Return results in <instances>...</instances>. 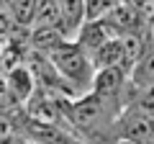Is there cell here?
I'll list each match as a JSON object with an SVG mask.
<instances>
[{"instance_id": "cell-1", "label": "cell", "mask_w": 154, "mask_h": 144, "mask_svg": "<svg viewBox=\"0 0 154 144\" xmlns=\"http://www.w3.org/2000/svg\"><path fill=\"white\" fill-rule=\"evenodd\" d=\"M51 64L57 67L64 83L69 85L72 95L80 98V95L90 93L93 88V77H95V67H93V59L90 54L77 44V41H64L59 49H54L49 54Z\"/></svg>"}, {"instance_id": "cell-2", "label": "cell", "mask_w": 154, "mask_h": 144, "mask_svg": "<svg viewBox=\"0 0 154 144\" xmlns=\"http://www.w3.org/2000/svg\"><path fill=\"white\" fill-rule=\"evenodd\" d=\"M5 88H8V95H11L13 103L26 105L31 100V95L36 93V80H33V72L26 62L5 70Z\"/></svg>"}, {"instance_id": "cell-3", "label": "cell", "mask_w": 154, "mask_h": 144, "mask_svg": "<svg viewBox=\"0 0 154 144\" xmlns=\"http://www.w3.org/2000/svg\"><path fill=\"white\" fill-rule=\"evenodd\" d=\"M128 85V70L126 67H103V70H95L93 77V93L100 95L103 100H116L118 95L123 93V88Z\"/></svg>"}, {"instance_id": "cell-4", "label": "cell", "mask_w": 154, "mask_h": 144, "mask_svg": "<svg viewBox=\"0 0 154 144\" xmlns=\"http://www.w3.org/2000/svg\"><path fill=\"white\" fill-rule=\"evenodd\" d=\"M103 18L108 21V26L116 31V36H123V33H136V31H149L146 18H144L139 11H134L128 3H123V0H118V3H116V5L110 8Z\"/></svg>"}, {"instance_id": "cell-5", "label": "cell", "mask_w": 154, "mask_h": 144, "mask_svg": "<svg viewBox=\"0 0 154 144\" xmlns=\"http://www.w3.org/2000/svg\"><path fill=\"white\" fill-rule=\"evenodd\" d=\"M116 31L108 26V21L105 18H90V21L82 23V28L77 31V36L72 41H77V44L82 46L88 54H93L98 46H103L108 39H113Z\"/></svg>"}, {"instance_id": "cell-6", "label": "cell", "mask_w": 154, "mask_h": 144, "mask_svg": "<svg viewBox=\"0 0 154 144\" xmlns=\"http://www.w3.org/2000/svg\"><path fill=\"white\" fill-rule=\"evenodd\" d=\"M57 3H59V28L72 41L77 36V31L82 28V23L88 21L85 0H57Z\"/></svg>"}, {"instance_id": "cell-7", "label": "cell", "mask_w": 154, "mask_h": 144, "mask_svg": "<svg viewBox=\"0 0 154 144\" xmlns=\"http://www.w3.org/2000/svg\"><path fill=\"white\" fill-rule=\"evenodd\" d=\"M64 41H69V39L62 33L59 26H31L28 28V49H33V52L51 54Z\"/></svg>"}, {"instance_id": "cell-8", "label": "cell", "mask_w": 154, "mask_h": 144, "mask_svg": "<svg viewBox=\"0 0 154 144\" xmlns=\"http://www.w3.org/2000/svg\"><path fill=\"white\" fill-rule=\"evenodd\" d=\"M121 136L128 142H152L154 139V118L136 111H126L121 121Z\"/></svg>"}, {"instance_id": "cell-9", "label": "cell", "mask_w": 154, "mask_h": 144, "mask_svg": "<svg viewBox=\"0 0 154 144\" xmlns=\"http://www.w3.org/2000/svg\"><path fill=\"white\" fill-rule=\"evenodd\" d=\"M90 59H93V67H95V70H103V67H118V64L126 67L121 36H113V39H108L103 46H98V49L90 54Z\"/></svg>"}, {"instance_id": "cell-10", "label": "cell", "mask_w": 154, "mask_h": 144, "mask_svg": "<svg viewBox=\"0 0 154 144\" xmlns=\"http://www.w3.org/2000/svg\"><path fill=\"white\" fill-rule=\"evenodd\" d=\"M128 83H131L134 90L154 85V44L131 64V70H128Z\"/></svg>"}, {"instance_id": "cell-11", "label": "cell", "mask_w": 154, "mask_h": 144, "mask_svg": "<svg viewBox=\"0 0 154 144\" xmlns=\"http://www.w3.org/2000/svg\"><path fill=\"white\" fill-rule=\"evenodd\" d=\"M5 13L11 16V21L18 28H31L33 18H36V8L38 0H5Z\"/></svg>"}, {"instance_id": "cell-12", "label": "cell", "mask_w": 154, "mask_h": 144, "mask_svg": "<svg viewBox=\"0 0 154 144\" xmlns=\"http://www.w3.org/2000/svg\"><path fill=\"white\" fill-rule=\"evenodd\" d=\"M33 26H59V3L57 0H38Z\"/></svg>"}, {"instance_id": "cell-13", "label": "cell", "mask_w": 154, "mask_h": 144, "mask_svg": "<svg viewBox=\"0 0 154 144\" xmlns=\"http://www.w3.org/2000/svg\"><path fill=\"white\" fill-rule=\"evenodd\" d=\"M134 100L131 105H126V111H136V113H144V116H152L154 118V85L149 88H141V90H134Z\"/></svg>"}, {"instance_id": "cell-14", "label": "cell", "mask_w": 154, "mask_h": 144, "mask_svg": "<svg viewBox=\"0 0 154 144\" xmlns=\"http://www.w3.org/2000/svg\"><path fill=\"white\" fill-rule=\"evenodd\" d=\"M118 0H85V13H88V21L90 18H103L110 8L116 5Z\"/></svg>"}, {"instance_id": "cell-15", "label": "cell", "mask_w": 154, "mask_h": 144, "mask_svg": "<svg viewBox=\"0 0 154 144\" xmlns=\"http://www.w3.org/2000/svg\"><path fill=\"white\" fill-rule=\"evenodd\" d=\"M0 3H3V5H5V0H0Z\"/></svg>"}]
</instances>
